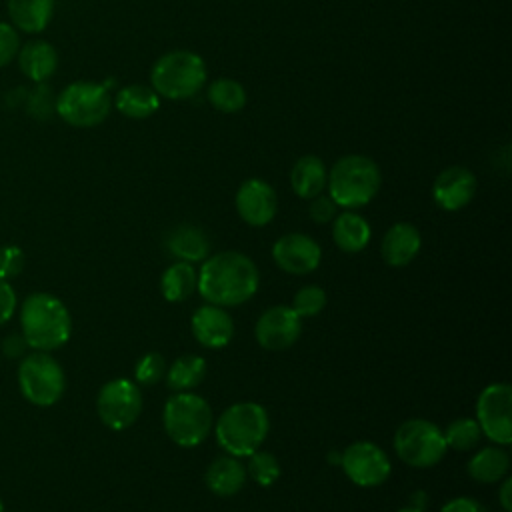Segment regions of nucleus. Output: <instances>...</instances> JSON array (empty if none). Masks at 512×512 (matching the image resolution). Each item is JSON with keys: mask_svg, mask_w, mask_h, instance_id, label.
I'll return each mask as SVG.
<instances>
[{"mask_svg": "<svg viewBox=\"0 0 512 512\" xmlns=\"http://www.w3.org/2000/svg\"><path fill=\"white\" fill-rule=\"evenodd\" d=\"M196 282H198V272L194 270V266L188 262L176 260L164 270L160 278V290L168 302H184L196 290Z\"/></svg>", "mask_w": 512, "mask_h": 512, "instance_id": "bb28decb", "label": "nucleus"}, {"mask_svg": "<svg viewBox=\"0 0 512 512\" xmlns=\"http://www.w3.org/2000/svg\"><path fill=\"white\" fill-rule=\"evenodd\" d=\"M268 430V412L258 402H236L228 406L214 426L220 448L236 458L254 454L266 440Z\"/></svg>", "mask_w": 512, "mask_h": 512, "instance_id": "7ed1b4c3", "label": "nucleus"}, {"mask_svg": "<svg viewBox=\"0 0 512 512\" xmlns=\"http://www.w3.org/2000/svg\"><path fill=\"white\" fill-rule=\"evenodd\" d=\"M54 12V0H8L12 22L24 32H42Z\"/></svg>", "mask_w": 512, "mask_h": 512, "instance_id": "a878e982", "label": "nucleus"}, {"mask_svg": "<svg viewBox=\"0 0 512 512\" xmlns=\"http://www.w3.org/2000/svg\"><path fill=\"white\" fill-rule=\"evenodd\" d=\"M502 486H500V492H498V500H500V506L504 508V512H512V480L508 476L502 478Z\"/></svg>", "mask_w": 512, "mask_h": 512, "instance_id": "58836bf2", "label": "nucleus"}, {"mask_svg": "<svg viewBox=\"0 0 512 512\" xmlns=\"http://www.w3.org/2000/svg\"><path fill=\"white\" fill-rule=\"evenodd\" d=\"M206 376V360L198 354H184L176 358L166 370L164 378L170 390L188 392L196 388Z\"/></svg>", "mask_w": 512, "mask_h": 512, "instance_id": "cd10ccee", "label": "nucleus"}, {"mask_svg": "<svg viewBox=\"0 0 512 512\" xmlns=\"http://www.w3.org/2000/svg\"><path fill=\"white\" fill-rule=\"evenodd\" d=\"M20 50V38H18V32L6 24V22H0V68L6 66Z\"/></svg>", "mask_w": 512, "mask_h": 512, "instance_id": "f704fd0d", "label": "nucleus"}, {"mask_svg": "<svg viewBox=\"0 0 512 512\" xmlns=\"http://www.w3.org/2000/svg\"><path fill=\"white\" fill-rule=\"evenodd\" d=\"M24 268V252L18 246H2L0 248V278L8 280L18 276Z\"/></svg>", "mask_w": 512, "mask_h": 512, "instance_id": "72a5a7b5", "label": "nucleus"}, {"mask_svg": "<svg viewBox=\"0 0 512 512\" xmlns=\"http://www.w3.org/2000/svg\"><path fill=\"white\" fill-rule=\"evenodd\" d=\"M0 512H4V506H2V502H0Z\"/></svg>", "mask_w": 512, "mask_h": 512, "instance_id": "a19ab883", "label": "nucleus"}, {"mask_svg": "<svg viewBox=\"0 0 512 512\" xmlns=\"http://www.w3.org/2000/svg\"><path fill=\"white\" fill-rule=\"evenodd\" d=\"M382 174L378 164L362 154H348L336 160L328 172V196L336 206L352 210L366 206L380 190Z\"/></svg>", "mask_w": 512, "mask_h": 512, "instance_id": "20e7f679", "label": "nucleus"}, {"mask_svg": "<svg viewBox=\"0 0 512 512\" xmlns=\"http://www.w3.org/2000/svg\"><path fill=\"white\" fill-rule=\"evenodd\" d=\"M118 112L126 118L142 120L152 116L160 106V96L154 92V88L144 84H130L124 86L114 100Z\"/></svg>", "mask_w": 512, "mask_h": 512, "instance_id": "393cba45", "label": "nucleus"}, {"mask_svg": "<svg viewBox=\"0 0 512 512\" xmlns=\"http://www.w3.org/2000/svg\"><path fill=\"white\" fill-rule=\"evenodd\" d=\"M326 178H328L326 166L314 154L300 156L290 170V186L294 194L304 200H312L314 196L322 194L326 186Z\"/></svg>", "mask_w": 512, "mask_h": 512, "instance_id": "412c9836", "label": "nucleus"}, {"mask_svg": "<svg viewBox=\"0 0 512 512\" xmlns=\"http://www.w3.org/2000/svg\"><path fill=\"white\" fill-rule=\"evenodd\" d=\"M476 422L482 434L498 446L512 442V388L506 382L488 384L476 400Z\"/></svg>", "mask_w": 512, "mask_h": 512, "instance_id": "9b49d317", "label": "nucleus"}, {"mask_svg": "<svg viewBox=\"0 0 512 512\" xmlns=\"http://www.w3.org/2000/svg\"><path fill=\"white\" fill-rule=\"evenodd\" d=\"M272 258L280 270L294 276H304L320 266L322 250L314 238L300 232H290L274 242Z\"/></svg>", "mask_w": 512, "mask_h": 512, "instance_id": "4468645a", "label": "nucleus"}, {"mask_svg": "<svg viewBox=\"0 0 512 512\" xmlns=\"http://www.w3.org/2000/svg\"><path fill=\"white\" fill-rule=\"evenodd\" d=\"M206 98L218 112L234 114V112H240L244 108L246 90L234 78H216L208 84Z\"/></svg>", "mask_w": 512, "mask_h": 512, "instance_id": "c85d7f7f", "label": "nucleus"}, {"mask_svg": "<svg viewBox=\"0 0 512 512\" xmlns=\"http://www.w3.org/2000/svg\"><path fill=\"white\" fill-rule=\"evenodd\" d=\"M246 474H250V478L264 488L272 486L280 478V462L274 454L256 450L254 454L248 456Z\"/></svg>", "mask_w": 512, "mask_h": 512, "instance_id": "7c9ffc66", "label": "nucleus"}, {"mask_svg": "<svg viewBox=\"0 0 512 512\" xmlns=\"http://www.w3.org/2000/svg\"><path fill=\"white\" fill-rule=\"evenodd\" d=\"M110 104L106 86L96 82H74L56 98V112L70 126L92 128L106 120Z\"/></svg>", "mask_w": 512, "mask_h": 512, "instance_id": "1a4fd4ad", "label": "nucleus"}, {"mask_svg": "<svg viewBox=\"0 0 512 512\" xmlns=\"http://www.w3.org/2000/svg\"><path fill=\"white\" fill-rule=\"evenodd\" d=\"M190 326L196 342L210 350L228 346L234 336L232 316L222 306H214V304H204L196 308V312L192 314Z\"/></svg>", "mask_w": 512, "mask_h": 512, "instance_id": "f3484780", "label": "nucleus"}, {"mask_svg": "<svg viewBox=\"0 0 512 512\" xmlns=\"http://www.w3.org/2000/svg\"><path fill=\"white\" fill-rule=\"evenodd\" d=\"M440 512H486V508L478 500H474L470 496H458V498L448 500L440 508Z\"/></svg>", "mask_w": 512, "mask_h": 512, "instance_id": "4c0bfd02", "label": "nucleus"}, {"mask_svg": "<svg viewBox=\"0 0 512 512\" xmlns=\"http://www.w3.org/2000/svg\"><path fill=\"white\" fill-rule=\"evenodd\" d=\"M246 466L240 462V458L236 456H218L210 462V466L206 468L204 480L206 486L210 488V492H214L216 496H234L242 490L244 482H246Z\"/></svg>", "mask_w": 512, "mask_h": 512, "instance_id": "6ab92c4d", "label": "nucleus"}, {"mask_svg": "<svg viewBox=\"0 0 512 512\" xmlns=\"http://www.w3.org/2000/svg\"><path fill=\"white\" fill-rule=\"evenodd\" d=\"M22 336L38 352H50L64 346L72 332V318L62 300L52 294H30L20 308Z\"/></svg>", "mask_w": 512, "mask_h": 512, "instance_id": "f03ea898", "label": "nucleus"}, {"mask_svg": "<svg viewBox=\"0 0 512 512\" xmlns=\"http://www.w3.org/2000/svg\"><path fill=\"white\" fill-rule=\"evenodd\" d=\"M236 212L250 226H266L278 208L274 188L262 178H250L236 192Z\"/></svg>", "mask_w": 512, "mask_h": 512, "instance_id": "2eb2a0df", "label": "nucleus"}, {"mask_svg": "<svg viewBox=\"0 0 512 512\" xmlns=\"http://www.w3.org/2000/svg\"><path fill=\"white\" fill-rule=\"evenodd\" d=\"M18 384L24 398L36 406L56 404L66 388L62 366L46 352L26 356L18 366Z\"/></svg>", "mask_w": 512, "mask_h": 512, "instance_id": "6e6552de", "label": "nucleus"}, {"mask_svg": "<svg viewBox=\"0 0 512 512\" xmlns=\"http://www.w3.org/2000/svg\"><path fill=\"white\" fill-rule=\"evenodd\" d=\"M260 284L256 264L242 252L226 250L204 260L196 290L214 306L230 308L248 302Z\"/></svg>", "mask_w": 512, "mask_h": 512, "instance_id": "f257e3e1", "label": "nucleus"}, {"mask_svg": "<svg viewBox=\"0 0 512 512\" xmlns=\"http://www.w3.org/2000/svg\"><path fill=\"white\" fill-rule=\"evenodd\" d=\"M396 512H422V510L416 508V506H406V508H400V510H396Z\"/></svg>", "mask_w": 512, "mask_h": 512, "instance_id": "ea45409f", "label": "nucleus"}, {"mask_svg": "<svg viewBox=\"0 0 512 512\" xmlns=\"http://www.w3.org/2000/svg\"><path fill=\"white\" fill-rule=\"evenodd\" d=\"M508 468H510V456L498 444L480 448L466 464L470 478H474L480 484H494L502 480L504 476H508Z\"/></svg>", "mask_w": 512, "mask_h": 512, "instance_id": "5701e85b", "label": "nucleus"}, {"mask_svg": "<svg viewBox=\"0 0 512 512\" xmlns=\"http://www.w3.org/2000/svg\"><path fill=\"white\" fill-rule=\"evenodd\" d=\"M326 306V292L320 286H304L296 292L294 300H292V310L300 316V318H312L316 314H320Z\"/></svg>", "mask_w": 512, "mask_h": 512, "instance_id": "2f4dec72", "label": "nucleus"}, {"mask_svg": "<svg viewBox=\"0 0 512 512\" xmlns=\"http://www.w3.org/2000/svg\"><path fill=\"white\" fill-rule=\"evenodd\" d=\"M18 64L24 76H28L34 82H44L56 72L58 54L52 44L44 40H34L20 50Z\"/></svg>", "mask_w": 512, "mask_h": 512, "instance_id": "b1692460", "label": "nucleus"}, {"mask_svg": "<svg viewBox=\"0 0 512 512\" xmlns=\"http://www.w3.org/2000/svg\"><path fill=\"white\" fill-rule=\"evenodd\" d=\"M164 374H166V362L158 352L144 354L134 366V378L140 386H154L164 378Z\"/></svg>", "mask_w": 512, "mask_h": 512, "instance_id": "473e14b6", "label": "nucleus"}, {"mask_svg": "<svg viewBox=\"0 0 512 512\" xmlns=\"http://www.w3.org/2000/svg\"><path fill=\"white\" fill-rule=\"evenodd\" d=\"M336 204L330 196H324V194H318L312 198L310 202V218L316 222V224H326V222H332L334 216H336Z\"/></svg>", "mask_w": 512, "mask_h": 512, "instance_id": "c9c22d12", "label": "nucleus"}, {"mask_svg": "<svg viewBox=\"0 0 512 512\" xmlns=\"http://www.w3.org/2000/svg\"><path fill=\"white\" fill-rule=\"evenodd\" d=\"M370 236L372 230L368 220L352 210L336 214L332 220V238L342 252L356 254L364 250L370 242Z\"/></svg>", "mask_w": 512, "mask_h": 512, "instance_id": "aec40b11", "label": "nucleus"}, {"mask_svg": "<svg viewBox=\"0 0 512 512\" xmlns=\"http://www.w3.org/2000/svg\"><path fill=\"white\" fill-rule=\"evenodd\" d=\"M302 318L290 306H272L264 310L256 322L254 336L266 350H286L300 338Z\"/></svg>", "mask_w": 512, "mask_h": 512, "instance_id": "ddd939ff", "label": "nucleus"}, {"mask_svg": "<svg viewBox=\"0 0 512 512\" xmlns=\"http://www.w3.org/2000/svg\"><path fill=\"white\" fill-rule=\"evenodd\" d=\"M476 188V176L468 168L448 166L436 176L432 184V198L442 210L456 212L470 204V200L476 194Z\"/></svg>", "mask_w": 512, "mask_h": 512, "instance_id": "dca6fc26", "label": "nucleus"}, {"mask_svg": "<svg viewBox=\"0 0 512 512\" xmlns=\"http://www.w3.org/2000/svg\"><path fill=\"white\" fill-rule=\"evenodd\" d=\"M422 238L414 224L410 222H396L388 228L382 238L380 254L388 266L402 268L408 266L420 252Z\"/></svg>", "mask_w": 512, "mask_h": 512, "instance_id": "a211bd4d", "label": "nucleus"}, {"mask_svg": "<svg viewBox=\"0 0 512 512\" xmlns=\"http://www.w3.org/2000/svg\"><path fill=\"white\" fill-rule=\"evenodd\" d=\"M442 430L424 418L402 422L394 434V450L398 458L412 468H430L446 454Z\"/></svg>", "mask_w": 512, "mask_h": 512, "instance_id": "0eeeda50", "label": "nucleus"}, {"mask_svg": "<svg viewBox=\"0 0 512 512\" xmlns=\"http://www.w3.org/2000/svg\"><path fill=\"white\" fill-rule=\"evenodd\" d=\"M16 310V292L8 280L0 278V326L12 318Z\"/></svg>", "mask_w": 512, "mask_h": 512, "instance_id": "e433bc0d", "label": "nucleus"}, {"mask_svg": "<svg viewBox=\"0 0 512 512\" xmlns=\"http://www.w3.org/2000/svg\"><path fill=\"white\" fill-rule=\"evenodd\" d=\"M96 412L110 430L130 428L142 412V392L136 382L128 378H114L106 382L96 398Z\"/></svg>", "mask_w": 512, "mask_h": 512, "instance_id": "9d476101", "label": "nucleus"}, {"mask_svg": "<svg viewBox=\"0 0 512 512\" xmlns=\"http://www.w3.org/2000/svg\"><path fill=\"white\" fill-rule=\"evenodd\" d=\"M340 464L348 480L362 488H374L388 480L392 472V464L386 452L368 440H360L350 444L340 454Z\"/></svg>", "mask_w": 512, "mask_h": 512, "instance_id": "f8f14e48", "label": "nucleus"}, {"mask_svg": "<svg viewBox=\"0 0 512 512\" xmlns=\"http://www.w3.org/2000/svg\"><path fill=\"white\" fill-rule=\"evenodd\" d=\"M442 434H444L446 446H450L458 452H466L480 442L482 430H480L476 418H456L454 422L448 424V428Z\"/></svg>", "mask_w": 512, "mask_h": 512, "instance_id": "c756f323", "label": "nucleus"}, {"mask_svg": "<svg viewBox=\"0 0 512 512\" xmlns=\"http://www.w3.org/2000/svg\"><path fill=\"white\" fill-rule=\"evenodd\" d=\"M150 82L158 96L168 100H188L204 88L206 64L196 52L172 50L154 62Z\"/></svg>", "mask_w": 512, "mask_h": 512, "instance_id": "39448f33", "label": "nucleus"}, {"mask_svg": "<svg viewBox=\"0 0 512 512\" xmlns=\"http://www.w3.org/2000/svg\"><path fill=\"white\" fill-rule=\"evenodd\" d=\"M166 248L176 260L192 264V262L206 260L210 242L202 228H198L194 224H182V226H176L168 234Z\"/></svg>", "mask_w": 512, "mask_h": 512, "instance_id": "4be33fe9", "label": "nucleus"}, {"mask_svg": "<svg viewBox=\"0 0 512 512\" xmlns=\"http://www.w3.org/2000/svg\"><path fill=\"white\" fill-rule=\"evenodd\" d=\"M162 424L174 444L194 448L202 444L212 430L210 404L198 394L176 392L164 404Z\"/></svg>", "mask_w": 512, "mask_h": 512, "instance_id": "423d86ee", "label": "nucleus"}]
</instances>
